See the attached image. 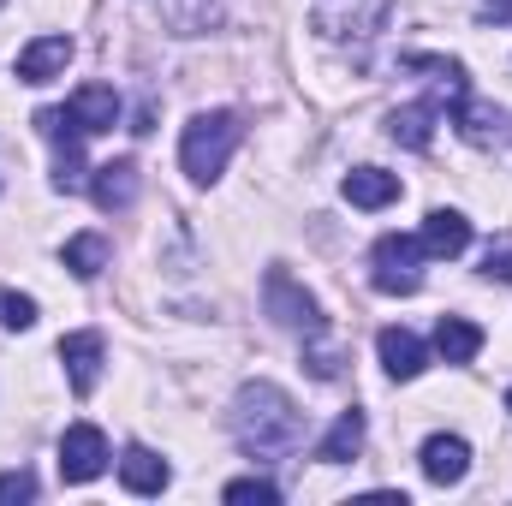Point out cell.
Here are the masks:
<instances>
[{"label":"cell","mask_w":512,"mask_h":506,"mask_svg":"<svg viewBox=\"0 0 512 506\" xmlns=\"http://www.w3.org/2000/svg\"><path fill=\"white\" fill-rule=\"evenodd\" d=\"M108 471V435L96 423H72L60 435V477L66 483H96Z\"/></svg>","instance_id":"52a82bcc"},{"label":"cell","mask_w":512,"mask_h":506,"mask_svg":"<svg viewBox=\"0 0 512 506\" xmlns=\"http://www.w3.org/2000/svg\"><path fill=\"white\" fill-rule=\"evenodd\" d=\"M364 411H340L334 417V429L322 435V447H316V459L322 465H346V459H358V447H364Z\"/></svg>","instance_id":"ac0fdd59"},{"label":"cell","mask_w":512,"mask_h":506,"mask_svg":"<svg viewBox=\"0 0 512 506\" xmlns=\"http://www.w3.org/2000/svg\"><path fill=\"white\" fill-rule=\"evenodd\" d=\"M346 203H352V209H387V203H399V173L352 167V173H346Z\"/></svg>","instance_id":"9a60e30c"},{"label":"cell","mask_w":512,"mask_h":506,"mask_svg":"<svg viewBox=\"0 0 512 506\" xmlns=\"http://www.w3.org/2000/svg\"><path fill=\"white\" fill-rule=\"evenodd\" d=\"M507 411H512V387H507Z\"/></svg>","instance_id":"f1b7e54d"},{"label":"cell","mask_w":512,"mask_h":506,"mask_svg":"<svg viewBox=\"0 0 512 506\" xmlns=\"http://www.w3.org/2000/svg\"><path fill=\"white\" fill-rule=\"evenodd\" d=\"M0 6H6V0H0Z\"/></svg>","instance_id":"f546056e"},{"label":"cell","mask_w":512,"mask_h":506,"mask_svg":"<svg viewBox=\"0 0 512 506\" xmlns=\"http://www.w3.org/2000/svg\"><path fill=\"white\" fill-rule=\"evenodd\" d=\"M233 149H239V114L215 108V114H197V120L185 126V137H179V167H185L197 185H215V179L227 173Z\"/></svg>","instance_id":"3957f363"},{"label":"cell","mask_w":512,"mask_h":506,"mask_svg":"<svg viewBox=\"0 0 512 506\" xmlns=\"http://www.w3.org/2000/svg\"><path fill=\"white\" fill-rule=\"evenodd\" d=\"M233 435L251 459H286L304 441V411L292 405L286 387L274 381H245L233 393Z\"/></svg>","instance_id":"6da1fadb"},{"label":"cell","mask_w":512,"mask_h":506,"mask_svg":"<svg viewBox=\"0 0 512 506\" xmlns=\"http://www.w3.org/2000/svg\"><path fill=\"white\" fill-rule=\"evenodd\" d=\"M120 483H126L131 495H161V489L173 483V471H167L161 453H149V447H126V459H120Z\"/></svg>","instance_id":"2e32d148"},{"label":"cell","mask_w":512,"mask_h":506,"mask_svg":"<svg viewBox=\"0 0 512 506\" xmlns=\"http://www.w3.org/2000/svg\"><path fill=\"white\" fill-rule=\"evenodd\" d=\"M66 114L84 126V137H102V131L120 126V96H114L108 84H84V90L66 102Z\"/></svg>","instance_id":"7c38bea8"},{"label":"cell","mask_w":512,"mask_h":506,"mask_svg":"<svg viewBox=\"0 0 512 506\" xmlns=\"http://www.w3.org/2000/svg\"><path fill=\"white\" fill-rule=\"evenodd\" d=\"M483 12L489 18H512V0H483Z\"/></svg>","instance_id":"83f0119b"},{"label":"cell","mask_w":512,"mask_h":506,"mask_svg":"<svg viewBox=\"0 0 512 506\" xmlns=\"http://www.w3.org/2000/svg\"><path fill=\"white\" fill-rule=\"evenodd\" d=\"M435 352H441L447 364H471V358L483 352V328L465 322V316H441V328H435Z\"/></svg>","instance_id":"d6986e66"},{"label":"cell","mask_w":512,"mask_h":506,"mask_svg":"<svg viewBox=\"0 0 512 506\" xmlns=\"http://www.w3.org/2000/svg\"><path fill=\"white\" fill-rule=\"evenodd\" d=\"M36 131L54 143V191H84V179H90V167H84V126L66 108H42Z\"/></svg>","instance_id":"5b68a950"},{"label":"cell","mask_w":512,"mask_h":506,"mask_svg":"<svg viewBox=\"0 0 512 506\" xmlns=\"http://www.w3.org/2000/svg\"><path fill=\"white\" fill-rule=\"evenodd\" d=\"M399 66H405V72H429V78H435V90H441L453 108L471 96V84H465V66H459V60H441V54H399Z\"/></svg>","instance_id":"e0dca14e"},{"label":"cell","mask_w":512,"mask_h":506,"mask_svg":"<svg viewBox=\"0 0 512 506\" xmlns=\"http://www.w3.org/2000/svg\"><path fill=\"white\" fill-rule=\"evenodd\" d=\"M90 197H96V209H131L137 203V161H102V167H90Z\"/></svg>","instance_id":"8fae6325"},{"label":"cell","mask_w":512,"mask_h":506,"mask_svg":"<svg viewBox=\"0 0 512 506\" xmlns=\"http://www.w3.org/2000/svg\"><path fill=\"white\" fill-rule=\"evenodd\" d=\"M376 352H382V370L393 381H417L423 376V364H429V352H423V340H417L411 328H382Z\"/></svg>","instance_id":"4fadbf2b"},{"label":"cell","mask_w":512,"mask_h":506,"mask_svg":"<svg viewBox=\"0 0 512 506\" xmlns=\"http://www.w3.org/2000/svg\"><path fill=\"white\" fill-rule=\"evenodd\" d=\"M423 239H411V233H382L376 239V292H399V298H411L417 286H423V274H417V262H423Z\"/></svg>","instance_id":"8992f818"},{"label":"cell","mask_w":512,"mask_h":506,"mask_svg":"<svg viewBox=\"0 0 512 506\" xmlns=\"http://www.w3.org/2000/svg\"><path fill=\"white\" fill-rule=\"evenodd\" d=\"M393 18V0H310V30L334 48L364 54Z\"/></svg>","instance_id":"7a4b0ae2"},{"label":"cell","mask_w":512,"mask_h":506,"mask_svg":"<svg viewBox=\"0 0 512 506\" xmlns=\"http://www.w3.org/2000/svg\"><path fill=\"white\" fill-rule=\"evenodd\" d=\"M0 328H36V298H24V292H6L0 286Z\"/></svg>","instance_id":"cb8c5ba5"},{"label":"cell","mask_w":512,"mask_h":506,"mask_svg":"<svg viewBox=\"0 0 512 506\" xmlns=\"http://www.w3.org/2000/svg\"><path fill=\"white\" fill-rule=\"evenodd\" d=\"M36 501V477L30 471H0V506Z\"/></svg>","instance_id":"484cf974"},{"label":"cell","mask_w":512,"mask_h":506,"mask_svg":"<svg viewBox=\"0 0 512 506\" xmlns=\"http://www.w3.org/2000/svg\"><path fill=\"white\" fill-rule=\"evenodd\" d=\"M227 501H256V506H274V501H280V489H274L268 477H239V483H227Z\"/></svg>","instance_id":"d4e9b609"},{"label":"cell","mask_w":512,"mask_h":506,"mask_svg":"<svg viewBox=\"0 0 512 506\" xmlns=\"http://www.w3.org/2000/svg\"><path fill=\"white\" fill-rule=\"evenodd\" d=\"M262 304H268V316L280 322V328H292V334H304V340H322V304L286 274V268H268L262 274Z\"/></svg>","instance_id":"277c9868"},{"label":"cell","mask_w":512,"mask_h":506,"mask_svg":"<svg viewBox=\"0 0 512 506\" xmlns=\"http://www.w3.org/2000/svg\"><path fill=\"white\" fill-rule=\"evenodd\" d=\"M221 24V0H173V30L179 36H203Z\"/></svg>","instance_id":"603a6c76"},{"label":"cell","mask_w":512,"mask_h":506,"mask_svg":"<svg viewBox=\"0 0 512 506\" xmlns=\"http://www.w3.org/2000/svg\"><path fill=\"white\" fill-rule=\"evenodd\" d=\"M423 251L429 256H465L471 245V221L459 215V209H429V221H423Z\"/></svg>","instance_id":"5bb4252c"},{"label":"cell","mask_w":512,"mask_h":506,"mask_svg":"<svg viewBox=\"0 0 512 506\" xmlns=\"http://www.w3.org/2000/svg\"><path fill=\"white\" fill-rule=\"evenodd\" d=\"M387 137L405 143V149H429V137H435V102L393 108V114H387Z\"/></svg>","instance_id":"ffe728a7"},{"label":"cell","mask_w":512,"mask_h":506,"mask_svg":"<svg viewBox=\"0 0 512 506\" xmlns=\"http://www.w3.org/2000/svg\"><path fill=\"white\" fill-rule=\"evenodd\" d=\"M60 262H66L78 280H96V274L108 268V239H102V233H72V239L60 245Z\"/></svg>","instance_id":"44dd1931"},{"label":"cell","mask_w":512,"mask_h":506,"mask_svg":"<svg viewBox=\"0 0 512 506\" xmlns=\"http://www.w3.org/2000/svg\"><path fill=\"white\" fill-rule=\"evenodd\" d=\"M417 465H423V477H429L435 489H453V483H465V471H471V441H465V435H429L423 453H417Z\"/></svg>","instance_id":"ba28073f"},{"label":"cell","mask_w":512,"mask_h":506,"mask_svg":"<svg viewBox=\"0 0 512 506\" xmlns=\"http://www.w3.org/2000/svg\"><path fill=\"white\" fill-rule=\"evenodd\" d=\"M102 358H108V346H102V334H90V328L60 340V364H66L72 393H96V381H102Z\"/></svg>","instance_id":"30bf717a"},{"label":"cell","mask_w":512,"mask_h":506,"mask_svg":"<svg viewBox=\"0 0 512 506\" xmlns=\"http://www.w3.org/2000/svg\"><path fill=\"white\" fill-rule=\"evenodd\" d=\"M453 120H459V137H465V143H495V137H501V114L483 108V102H471V96L453 108Z\"/></svg>","instance_id":"7402d4cb"},{"label":"cell","mask_w":512,"mask_h":506,"mask_svg":"<svg viewBox=\"0 0 512 506\" xmlns=\"http://www.w3.org/2000/svg\"><path fill=\"white\" fill-rule=\"evenodd\" d=\"M72 66V36H36V42H24L18 48V84H48V78H60Z\"/></svg>","instance_id":"9c48e42d"},{"label":"cell","mask_w":512,"mask_h":506,"mask_svg":"<svg viewBox=\"0 0 512 506\" xmlns=\"http://www.w3.org/2000/svg\"><path fill=\"white\" fill-rule=\"evenodd\" d=\"M483 274H489V280H507V286H512V245H501V251L483 256Z\"/></svg>","instance_id":"4316f807"}]
</instances>
